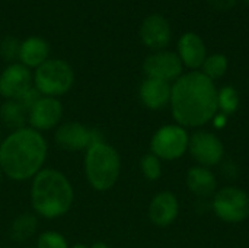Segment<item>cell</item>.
<instances>
[{
    "instance_id": "cell-1",
    "label": "cell",
    "mask_w": 249,
    "mask_h": 248,
    "mask_svg": "<svg viewBox=\"0 0 249 248\" xmlns=\"http://www.w3.org/2000/svg\"><path fill=\"white\" fill-rule=\"evenodd\" d=\"M171 113L184 129H198L210 123L219 113L217 88L200 70L187 72L172 83Z\"/></svg>"
},
{
    "instance_id": "cell-2",
    "label": "cell",
    "mask_w": 249,
    "mask_h": 248,
    "mask_svg": "<svg viewBox=\"0 0 249 248\" xmlns=\"http://www.w3.org/2000/svg\"><path fill=\"white\" fill-rule=\"evenodd\" d=\"M48 143L42 133L29 126L9 132L0 140V168L12 181H31L45 168Z\"/></svg>"
},
{
    "instance_id": "cell-3",
    "label": "cell",
    "mask_w": 249,
    "mask_h": 248,
    "mask_svg": "<svg viewBox=\"0 0 249 248\" xmlns=\"http://www.w3.org/2000/svg\"><path fill=\"white\" fill-rule=\"evenodd\" d=\"M29 203L38 218L48 221L63 218L74 203L73 184L64 172L44 168L31 180Z\"/></svg>"
},
{
    "instance_id": "cell-4",
    "label": "cell",
    "mask_w": 249,
    "mask_h": 248,
    "mask_svg": "<svg viewBox=\"0 0 249 248\" xmlns=\"http://www.w3.org/2000/svg\"><path fill=\"white\" fill-rule=\"evenodd\" d=\"M83 171L90 189L99 193L111 190L120 180L121 156L118 151L102 140L85 152Z\"/></svg>"
},
{
    "instance_id": "cell-5",
    "label": "cell",
    "mask_w": 249,
    "mask_h": 248,
    "mask_svg": "<svg viewBox=\"0 0 249 248\" xmlns=\"http://www.w3.org/2000/svg\"><path fill=\"white\" fill-rule=\"evenodd\" d=\"M32 75L34 86L42 96L60 98L74 85V70L63 58H48Z\"/></svg>"
},
{
    "instance_id": "cell-6",
    "label": "cell",
    "mask_w": 249,
    "mask_h": 248,
    "mask_svg": "<svg viewBox=\"0 0 249 248\" xmlns=\"http://www.w3.org/2000/svg\"><path fill=\"white\" fill-rule=\"evenodd\" d=\"M187 129L174 123L159 127L150 139V152L160 161H177L188 152Z\"/></svg>"
},
{
    "instance_id": "cell-7",
    "label": "cell",
    "mask_w": 249,
    "mask_h": 248,
    "mask_svg": "<svg viewBox=\"0 0 249 248\" xmlns=\"http://www.w3.org/2000/svg\"><path fill=\"white\" fill-rule=\"evenodd\" d=\"M214 215L226 224H241L249 218V194L235 186L217 190L212 200Z\"/></svg>"
},
{
    "instance_id": "cell-8",
    "label": "cell",
    "mask_w": 249,
    "mask_h": 248,
    "mask_svg": "<svg viewBox=\"0 0 249 248\" xmlns=\"http://www.w3.org/2000/svg\"><path fill=\"white\" fill-rule=\"evenodd\" d=\"M104 134L96 127H89L79 121L61 123L54 130L55 145L66 152H86L90 146L102 142Z\"/></svg>"
},
{
    "instance_id": "cell-9",
    "label": "cell",
    "mask_w": 249,
    "mask_h": 248,
    "mask_svg": "<svg viewBox=\"0 0 249 248\" xmlns=\"http://www.w3.org/2000/svg\"><path fill=\"white\" fill-rule=\"evenodd\" d=\"M188 152L200 167L210 168L222 164L225 146L217 134L206 130H197L190 136Z\"/></svg>"
},
{
    "instance_id": "cell-10",
    "label": "cell",
    "mask_w": 249,
    "mask_h": 248,
    "mask_svg": "<svg viewBox=\"0 0 249 248\" xmlns=\"http://www.w3.org/2000/svg\"><path fill=\"white\" fill-rule=\"evenodd\" d=\"M143 73L146 77L174 83L184 75V64L178 54L171 50H159L149 54L143 61Z\"/></svg>"
},
{
    "instance_id": "cell-11",
    "label": "cell",
    "mask_w": 249,
    "mask_h": 248,
    "mask_svg": "<svg viewBox=\"0 0 249 248\" xmlns=\"http://www.w3.org/2000/svg\"><path fill=\"white\" fill-rule=\"evenodd\" d=\"M63 114L64 110L60 98L41 96L28 111V126L44 134L61 124Z\"/></svg>"
},
{
    "instance_id": "cell-12",
    "label": "cell",
    "mask_w": 249,
    "mask_h": 248,
    "mask_svg": "<svg viewBox=\"0 0 249 248\" xmlns=\"http://www.w3.org/2000/svg\"><path fill=\"white\" fill-rule=\"evenodd\" d=\"M139 37L142 42L152 51L166 50L172 39V26L166 16L160 13H152L143 19L139 29Z\"/></svg>"
},
{
    "instance_id": "cell-13",
    "label": "cell",
    "mask_w": 249,
    "mask_h": 248,
    "mask_svg": "<svg viewBox=\"0 0 249 248\" xmlns=\"http://www.w3.org/2000/svg\"><path fill=\"white\" fill-rule=\"evenodd\" d=\"M31 86H34V75L19 61L7 64L0 73V96L3 99H18Z\"/></svg>"
},
{
    "instance_id": "cell-14",
    "label": "cell",
    "mask_w": 249,
    "mask_h": 248,
    "mask_svg": "<svg viewBox=\"0 0 249 248\" xmlns=\"http://www.w3.org/2000/svg\"><path fill=\"white\" fill-rule=\"evenodd\" d=\"M177 54L184 67H187L190 72L200 70L206 57L209 56L204 39L193 31L184 32L179 37L177 42Z\"/></svg>"
},
{
    "instance_id": "cell-15",
    "label": "cell",
    "mask_w": 249,
    "mask_h": 248,
    "mask_svg": "<svg viewBox=\"0 0 249 248\" xmlns=\"http://www.w3.org/2000/svg\"><path fill=\"white\" fill-rule=\"evenodd\" d=\"M147 215L155 227L166 228L172 225L179 215L178 197L171 191H160L155 194L149 203Z\"/></svg>"
},
{
    "instance_id": "cell-16",
    "label": "cell",
    "mask_w": 249,
    "mask_h": 248,
    "mask_svg": "<svg viewBox=\"0 0 249 248\" xmlns=\"http://www.w3.org/2000/svg\"><path fill=\"white\" fill-rule=\"evenodd\" d=\"M171 89L172 85L168 82L146 77L139 86V98L147 110L159 111L169 105Z\"/></svg>"
},
{
    "instance_id": "cell-17",
    "label": "cell",
    "mask_w": 249,
    "mask_h": 248,
    "mask_svg": "<svg viewBox=\"0 0 249 248\" xmlns=\"http://www.w3.org/2000/svg\"><path fill=\"white\" fill-rule=\"evenodd\" d=\"M50 58V44L42 37H28L20 41L18 61L28 69H36Z\"/></svg>"
},
{
    "instance_id": "cell-18",
    "label": "cell",
    "mask_w": 249,
    "mask_h": 248,
    "mask_svg": "<svg viewBox=\"0 0 249 248\" xmlns=\"http://www.w3.org/2000/svg\"><path fill=\"white\" fill-rule=\"evenodd\" d=\"M187 187L197 197H210L217 191V178L210 168L196 165L187 171Z\"/></svg>"
},
{
    "instance_id": "cell-19",
    "label": "cell",
    "mask_w": 249,
    "mask_h": 248,
    "mask_svg": "<svg viewBox=\"0 0 249 248\" xmlns=\"http://www.w3.org/2000/svg\"><path fill=\"white\" fill-rule=\"evenodd\" d=\"M0 121L9 132L28 126V110L16 99H4L0 105Z\"/></svg>"
},
{
    "instance_id": "cell-20",
    "label": "cell",
    "mask_w": 249,
    "mask_h": 248,
    "mask_svg": "<svg viewBox=\"0 0 249 248\" xmlns=\"http://www.w3.org/2000/svg\"><path fill=\"white\" fill-rule=\"evenodd\" d=\"M38 229V216L34 212H25L18 215L10 224V238L16 243H25L31 240Z\"/></svg>"
},
{
    "instance_id": "cell-21",
    "label": "cell",
    "mask_w": 249,
    "mask_h": 248,
    "mask_svg": "<svg viewBox=\"0 0 249 248\" xmlns=\"http://www.w3.org/2000/svg\"><path fill=\"white\" fill-rule=\"evenodd\" d=\"M229 69V60L225 54L222 53H214V54H209L200 69V72L207 76L210 80L216 82L219 79H222Z\"/></svg>"
},
{
    "instance_id": "cell-22",
    "label": "cell",
    "mask_w": 249,
    "mask_h": 248,
    "mask_svg": "<svg viewBox=\"0 0 249 248\" xmlns=\"http://www.w3.org/2000/svg\"><path fill=\"white\" fill-rule=\"evenodd\" d=\"M241 102L239 92L232 85H225L223 88L217 89V108L219 113L225 115H232L238 111Z\"/></svg>"
},
{
    "instance_id": "cell-23",
    "label": "cell",
    "mask_w": 249,
    "mask_h": 248,
    "mask_svg": "<svg viewBox=\"0 0 249 248\" xmlns=\"http://www.w3.org/2000/svg\"><path fill=\"white\" fill-rule=\"evenodd\" d=\"M140 171L149 181H158L162 177V161L152 152L146 153L140 159Z\"/></svg>"
},
{
    "instance_id": "cell-24",
    "label": "cell",
    "mask_w": 249,
    "mask_h": 248,
    "mask_svg": "<svg viewBox=\"0 0 249 248\" xmlns=\"http://www.w3.org/2000/svg\"><path fill=\"white\" fill-rule=\"evenodd\" d=\"M70 244L66 237L54 229L44 231L36 237V247L35 248H69Z\"/></svg>"
},
{
    "instance_id": "cell-25",
    "label": "cell",
    "mask_w": 249,
    "mask_h": 248,
    "mask_svg": "<svg viewBox=\"0 0 249 248\" xmlns=\"http://www.w3.org/2000/svg\"><path fill=\"white\" fill-rule=\"evenodd\" d=\"M19 48H20V41L16 39L15 37H4L0 41V56L3 60L10 63H15L19 57Z\"/></svg>"
},
{
    "instance_id": "cell-26",
    "label": "cell",
    "mask_w": 249,
    "mask_h": 248,
    "mask_svg": "<svg viewBox=\"0 0 249 248\" xmlns=\"http://www.w3.org/2000/svg\"><path fill=\"white\" fill-rule=\"evenodd\" d=\"M41 96H42V95L36 91V88H35V86H31V88H29L28 91H25L16 101H19V102L29 111V108H31Z\"/></svg>"
},
{
    "instance_id": "cell-27",
    "label": "cell",
    "mask_w": 249,
    "mask_h": 248,
    "mask_svg": "<svg viewBox=\"0 0 249 248\" xmlns=\"http://www.w3.org/2000/svg\"><path fill=\"white\" fill-rule=\"evenodd\" d=\"M206 1H207V4L212 6L213 9L225 12V10L233 9V7L238 4L239 0H206Z\"/></svg>"
},
{
    "instance_id": "cell-28",
    "label": "cell",
    "mask_w": 249,
    "mask_h": 248,
    "mask_svg": "<svg viewBox=\"0 0 249 248\" xmlns=\"http://www.w3.org/2000/svg\"><path fill=\"white\" fill-rule=\"evenodd\" d=\"M222 172L225 174L226 178L233 180L238 175V167H236V164L233 161H225L222 164Z\"/></svg>"
},
{
    "instance_id": "cell-29",
    "label": "cell",
    "mask_w": 249,
    "mask_h": 248,
    "mask_svg": "<svg viewBox=\"0 0 249 248\" xmlns=\"http://www.w3.org/2000/svg\"><path fill=\"white\" fill-rule=\"evenodd\" d=\"M213 126L216 127V129H223L226 124H228V115H225V114H222V113H217L214 117H213Z\"/></svg>"
},
{
    "instance_id": "cell-30",
    "label": "cell",
    "mask_w": 249,
    "mask_h": 248,
    "mask_svg": "<svg viewBox=\"0 0 249 248\" xmlns=\"http://www.w3.org/2000/svg\"><path fill=\"white\" fill-rule=\"evenodd\" d=\"M89 248H111L107 243H104V241H96V243H93V244H90Z\"/></svg>"
},
{
    "instance_id": "cell-31",
    "label": "cell",
    "mask_w": 249,
    "mask_h": 248,
    "mask_svg": "<svg viewBox=\"0 0 249 248\" xmlns=\"http://www.w3.org/2000/svg\"><path fill=\"white\" fill-rule=\"evenodd\" d=\"M69 248H89V246L86 244H82V243H76V244H71Z\"/></svg>"
},
{
    "instance_id": "cell-32",
    "label": "cell",
    "mask_w": 249,
    "mask_h": 248,
    "mask_svg": "<svg viewBox=\"0 0 249 248\" xmlns=\"http://www.w3.org/2000/svg\"><path fill=\"white\" fill-rule=\"evenodd\" d=\"M241 1H242L247 7H249V0H241Z\"/></svg>"
},
{
    "instance_id": "cell-33",
    "label": "cell",
    "mask_w": 249,
    "mask_h": 248,
    "mask_svg": "<svg viewBox=\"0 0 249 248\" xmlns=\"http://www.w3.org/2000/svg\"><path fill=\"white\" fill-rule=\"evenodd\" d=\"M1 180H3V172H1V168H0V183H1Z\"/></svg>"
}]
</instances>
